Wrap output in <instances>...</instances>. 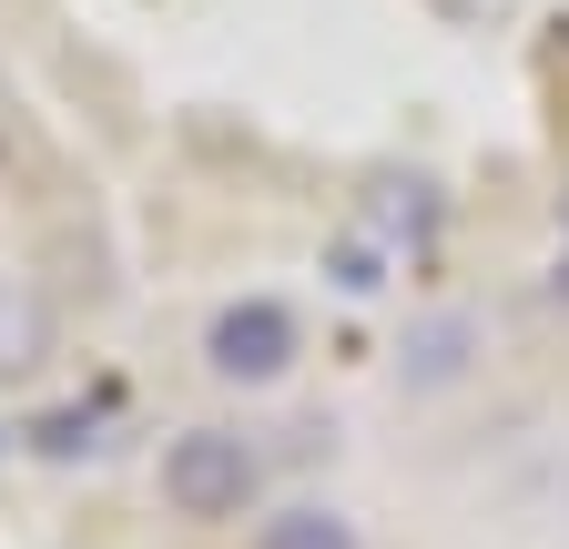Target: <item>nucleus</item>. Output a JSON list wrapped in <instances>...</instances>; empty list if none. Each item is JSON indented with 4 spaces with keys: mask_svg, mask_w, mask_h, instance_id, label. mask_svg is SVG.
<instances>
[{
    "mask_svg": "<svg viewBox=\"0 0 569 549\" xmlns=\"http://www.w3.org/2000/svg\"><path fill=\"white\" fill-rule=\"evenodd\" d=\"M296 357H306V326H296L284 296H234V306H213V326H203V367L224 387H274Z\"/></svg>",
    "mask_w": 569,
    "mask_h": 549,
    "instance_id": "f03ea898",
    "label": "nucleus"
},
{
    "mask_svg": "<svg viewBox=\"0 0 569 549\" xmlns=\"http://www.w3.org/2000/svg\"><path fill=\"white\" fill-rule=\"evenodd\" d=\"M254 489H264V458H254L234 428H183V438L163 448V509H173V519H193V529L244 519V509H254Z\"/></svg>",
    "mask_w": 569,
    "mask_h": 549,
    "instance_id": "f257e3e1",
    "label": "nucleus"
},
{
    "mask_svg": "<svg viewBox=\"0 0 569 549\" xmlns=\"http://www.w3.org/2000/svg\"><path fill=\"white\" fill-rule=\"evenodd\" d=\"M31 448H41V458H82V448H92V407H51V418L31 428Z\"/></svg>",
    "mask_w": 569,
    "mask_h": 549,
    "instance_id": "6e6552de",
    "label": "nucleus"
},
{
    "mask_svg": "<svg viewBox=\"0 0 569 549\" xmlns=\"http://www.w3.org/2000/svg\"><path fill=\"white\" fill-rule=\"evenodd\" d=\"M407 357H417V367H407L417 387H448V377L468 367V326H458V316H438V326H427V336H417Z\"/></svg>",
    "mask_w": 569,
    "mask_h": 549,
    "instance_id": "0eeeda50",
    "label": "nucleus"
},
{
    "mask_svg": "<svg viewBox=\"0 0 569 549\" xmlns=\"http://www.w3.org/2000/svg\"><path fill=\"white\" fill-rule=\"evenodd\" d=\"M356 224L387 234V244H407V254H427V234H438V183H427V173H377Z\"/></svg>",
    "mask_w": 569,
    "mask_h": 549,
    "instance_id": "7ed1b4c3",
    "label": "nucleus"
},
{
    "mask_svg": "<svg viewBox=\"0 0 569 549\" xmlns=\"http://www.w3.org/2000/svg\"><path fill=\"white\" fill-rule=\"evenodd\" d=\"M387 264H397V244H387V234H367V224H346V234L326 244V274H336L346 296H377V286H387Z\"/></svg>",
    "mask_w": 569,
    "mask_h": 549,
    "instance_id": "423d86ee",
    "label": "nucleus"
},
{
    "mask_svg": "<svg viewBox=\"0 0 569 549\" xmlns=\"http://www.w3.org/2000/svg\"><path fill=\"white\" fill-rule=\"evenodd\" d=\"M51 357V316L21 296V286H0V377H21V367H41Z\"/></svg>",
    "mask_w": 569,
    "mask_h": 549,
    "instance_id": "39448f33",
    "label": "nucleus"
},
{
    "mask_svg": "<svg viewBox=\"0 0 569 549\" xmlns=\"http://www.w3.org/2000/svg\"><path fill=\"white\" fill-rule=\"evenodd\" d=\"M254 549H367V539H356V519L326 509V499H284V509L254 529Z\"/></svg>",
    "mask_w": 569,
    "mask_h": 549,
    "instance_id": "20e7f679",
    "label": "nucleus"
}]
</instances>
